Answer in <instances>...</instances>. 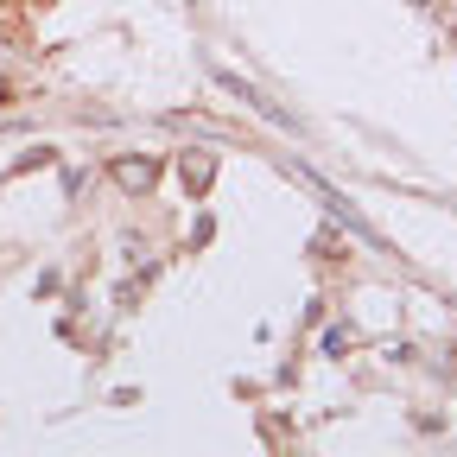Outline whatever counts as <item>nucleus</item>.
I'll return each mask as SVG.
<instances>
[{
  "mask_svg": "<svg viewBox=\"0 0 457 457\" xmlns=\"http://www.w3.org/2000/svg\"><path fill=\"white\" fill-rule=\"evenodd\" d=\"M114 179H121L128 191H146V185L159 179V165H153V159H121V165H114Z\"/></svg>",
  "mask_w": 457,
  "mask_h": 457,
  "instance_id": "1",
  "label": "nucleus"
}]
</instances>
